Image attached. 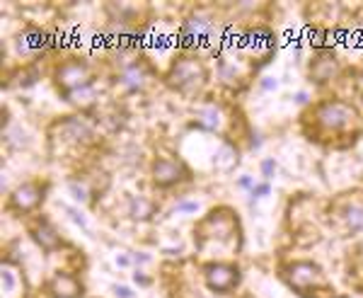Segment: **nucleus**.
Returning <instances> with one entry per match:
<instances>
[{"instance_id": "obj_1", "label": "nucleus", "mask_w": 363, "mask_h": 298, "mask_svg": "<svg viewBox=\"0 0 363 298\" xmlns=\"http://www.w3.org/2000/svg\"><path fill=\"white\" fill-rule=\"evenodd\" d=\"M206 281L213 291H228L237 284V269L230 264H211L206 269Z\"/></svg>"}, {"instance_id": "obj_2", "label": "nucleus", "mask_w": 363, "mask_h": 298, "mask_svg": "<svg viewBox=\"0 0 363 298\" xmlns=\"http://www.w3.org/2000/svg\"><path fill=\"white\" fill-rule=\"evenodd\" d=\"M320 279V269L315 264H308V262H300V264H293L290 267V284L298 286V289H305L312 281Z\"/></svg>"}, {"instance_id": "obj_3", "label": "nucleus", "mask_w": 363, "mask_h": 298, "mask_svg": "<svg viewBox=\"0 0 363 298\" xmlns=\"http://www.w3.org/2000/svg\"><path fill=\"white\" fill-rule=\"evenodd\" d=\"M320 119H322V124L327 126H332V129H339L342 124H346V119H349V109H346L344 104H325L322 109H320Z\"/></svg>"}, {"instance_id": "obj_4", "label": "nucleus", "mask_w": 363, "mask_h": 298, "mask_svg": "<svg viewBox=\"0 0 363 298\" xmlns=\"http://www.w3.org/2000/svg\"><path fill=\"white\" fill-rule=\"evenodd\" d=\"M180 172H182V168L177 163H172V160H158L155 163V182L172 185V182L180 180Z\"/></svg>"}, {"instance_id": "obj_5", "label": "nucleus", "mask_w": 363, "mask_h": 298, "mask_svg": "<svg viewBox=\"0 0 363 298\" xmlns=\"http://www.w3.org/2000/svg\"><path fill=\"white\" fill-rule=\"evenodd\" d=\"M199 75H201L199 66H196L194 61L184 58V61H180V63L175 66V73H172V78H175V83H180V85H186V83H194Z\"/></svg>"}, {"instance_id": "obj_6", "label": "nucleus", "mask_w": 363, "mask_h": 298, "mask_svg": "<svg viewBox=\"0 0 363 298\" xmlns=\"http://www.w3.org/2000/svg\"><path fill=\"white\" fill-rule=\"evenodd\" d=\"M58 78H61V85H63V88H80V85L85 83V80H83V78H85V68H83L80 63H68V66L61 71Z\"/></svg>"}, {"instance_id": "obj_7", "label": "nucleus", "mask_w": 363, "mask_h": 298, "mask_svg": "<svg viewBox=\"0 0 363 298\" xmlns=\"http://www.w3.org/2000/svg\"><path fill=\"white\" fill-rule=\"evenodd\" d=\"M39 187L36 185H22L15 192V197H12V201H15V206H19V208H32V206L39 201Z\"/></svg>"}, {"instance_id": "obj_8", "label": "nucleus", "mask_w": 363, "mask_h": 298, "mask_svg": "<svg viewBox=\"0 0 363 298\" xmlns=\"http://www.w3.org/2000/svg\"><path fill=\"white\" fill-rule=\"evenodd\" d=\"M44 34H39V32H27L24 37H19L17 41V49L22 54H29L32 49H44L46 46V41H44Z\"/></svg>"}, {"instance_id": "obj_9", "label": "nucleus", "mask_w": 363, "mask_h": 298, "mask_svg": "<svg viewBox=\"0 0 363 298\" xmlns=\"http://www.w3.org/2000/svg\"><path fill=\"white\" fill-rule=\"evenodd\" d=\"M54 289L58 291V296H63V298H75L78 296V281L75 279H71V277H56V281H54Z\"/></svg>"}, {"instance_id": "obj_10", "label": "nucleus", "mask_w": 363, "mask_h": 298, "mask_svg": "<svg viewBox=\"0 0 363 298\" xmlns=\"http://www.w3.org/2000/svg\"><path fill=\"white\" fill-rule=\"evenodd\" d=\"M346 225L351 233H359L363 230V206H351L349 213H346Z\"/></svg>"}, {"instance_id": "obj_11", "label": "nucleus", "mask_w": 363, "mask_h": 298, "mask_svg": "<svg viewBox=\"0 0 363 298\" xmlns=\"http://www.w3.org/2000/svg\"><path fill=\"white\" fill-rule=\"evenodd\" d=\"M36 238H39V242L44 245V250H54V247H58V238H56V233L51 230V225L49 223H41Z\"/></svg>"}, {"instance_id": "obj_12", "label": "nucleus", "mask_w": 363, "mask_h": 298, "mask_svg": "<svg viewBox=\"0 0 363 298\" xmlns=\"http://www.w3.org/2000/svg\"><path fill=\"white\" fill-rule=\"evenodd\" d=\"M150 211H153V206L148 204V201H143L141 197H138V201L133 199V216H136V218H148Z\"/></svg>"}, {"instance_id": "obj_13", "label": "nucleus", "mask_w": 363, "mask_h": 298, "mask_svg": "<svg viewBox=\"0 0 363 298\" xmlns=\"http://www.w3.org/2000/svg\"><path fill=\"white\" fill-rule=\"evenodd\" d=\"M2 284H5V294H10V291H12V286H15V279H12V274H10L7 269L2 272Z\"/></svg>"}, {"instance_id": "obj_14", "label": "nucleus", "mask_w": 363, "mask_h": 298, "mask_svg": "<svg viewBox=\"0 0 363 298\" xmlns=\"http://www.w3.org/2000/svg\"><path fill=\"white\" fill-rule=\"evenodd\" d=\"M114 294L119 298H133V291L126 289V286H114Z\"/></svg>"}, {"instance_id": "obj_15", "label": "nucleus", "mask_w": 363, "mask_h": 298, "mask_svg": "<svg viewBox=\"0 0 363 298\" xmlns=\"http://www.w3.org/2000/svg\"><path fill=\"white\" fill-rule=\"evenodd\" d=\"M71 192L75 194V199H78V201H85V189H83V187L71 185Z\"/></svg>"}, {"instance_id": "obj_16", "label": "nucleus", "mask_w": 363, "mask_h": 298, "mask_svg": "<svg viewBox=\"0 0 363 298\" xmlns=\"http://www.w3.org/2000/svg\"><path fill=\"white\" fill-rule=\"evenodd\" d=\"M177 208H180V211H196L199 204H196V201H186V204H180Z\"/></svg>"}, {"instance_id": "obj_17", "label": "nucleus", "mask_w": 363, "mask_h": 298, "mask_svg": "<svg viewBox=\"0 0 363 298\" xmlns=\"http://www.w3.org/2000/svg\"><path fill=\"white\" fill-rule=\"evenodd\" d=\"M273 168H276V165H273V160H267V163H264V172H267V175H269Z\"/></svg>"}]
</instances>
